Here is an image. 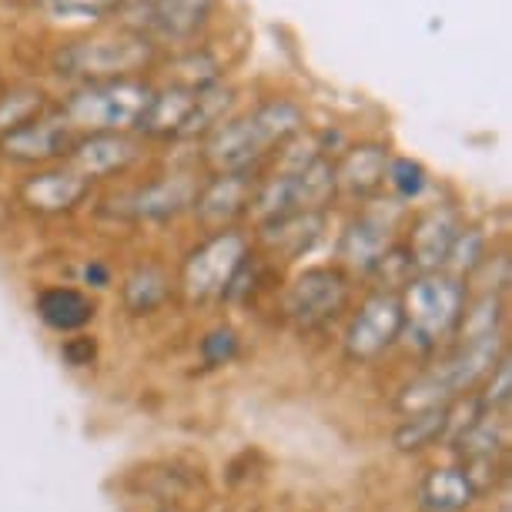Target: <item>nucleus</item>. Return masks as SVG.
I'll return each mask as SVG.
<instances>
[{
  "mask_svg": "<svg viewBox=\"0 0 512 512\" xmlns=\"http://www.w3.org/2000/svg\"><path fill=\"white\" fill-rule=\"evenodd\" d=\"M509 395H512V362H509V352H506L496 362V369L486 375V382H482V392L476 395V405H479V412L506 415Z\"/></svg>",
  "mask_w": 512,
  "mask_h": 512,
  "instance_id": "obj_26",
  "label": "nucleus"
},
{
  "mask_svg": "<svg viewBox=\"0 0 512 512\" xmlns=\"http://www.w3.org/2000/svg\"><path fill=\"white\" fill-rule=\"evenodd\" d=\"M385 181L399 191V198H419L422 188H425V168L412 158H395L389 164V175H385Z\"/></svg>",
  "mask_w": 512,
  "mask_h": 512,
  "instance_id": "obj_28",
  "label": "nucleus"
},
{
  "mask_svg": "<svg viewBox=\"0 0 512 512\" xmlns=\"http://www.w3.org/2000/svg\"><path fill=\"white\" fill-rule=\"evenodd\" d=\"M402 342V305L395 292H372L352 315L342 338L345 359L355 365L379 362Z\"/></svg>",
  "mask_w": 512,
  "mask_h": 512,
  "instance_id": "obj_7",
  "label": "nucleus"
},
{
  "mask_svg": "<svg viewBox=\"0 0 512 512\" xmlns=\"http://www.w3.org/2000/svg\"><path fill=\"white\" fill-rule=\"evenodd\" d=\"M469 302V288L449 272H422L399 292L402 305V338H409L419 352H436L442 342L456 338L462 312Z\"/></svg>",
  "mask_w": 512,
  "mask_h": 512,
  "instance_id": "obj_2",
  "label": "nucleus"
},
{
  "mask_svg": "<svg viewBox=\"0 0 512 512\" xmlns=\"http://www.w3.org/2000/svg\"><path fill=\"white\" fill-rule=\"evenodd\" d=\"M389 245H392L389 225L379 221V218H372V215H362V218L352 221L349 231H345L338 255H342L345 265H352V268H359V272L369 275V268L379 262L382 251L389 248Z\"/></svg>",
  "mask_w": 512,
  "mask_h": 512,
  "instance_id": "obj_22",
  "label": "nucleus"
},
{
  "mask_svg": "<svg viewBox=\"0 0 512 512\" xmlns=\"http://www.w3.org/2000/svg\"><path fill=\"white\" fill-rule=\"evenodd\" d=\"M385 175H389V154L379 144H359L335 164V188L369 201L385 188Z\"/></svg>",
  "mask_w": 512,
  "mask_h": 512,
  "instance_id": "obj_14",
  "label": "nucleus"
},
{
  "mask_svg": "<svg viewBox=\"0 0 512 512\" xmlns=\"http://www.w3.org/2000/svg\"><path fill=\"white\" fill-rule=\"evenodd\" d=\"M37 318L54 328V332H81V328H88L94 322V315H98V302L81 292V288H71V285H54V288H44L41 295H37Z\"/></svg>",
  "mask_w": 512,
  "mask_h": 512,
  "instance_id": "obj_16",
  "label": "nucleus"
},
{
  "mask_svg": "<svg viewBox=\"0 0 512 512\" xmlns=\"http://www.w3.org/2000/svg\"><path fill=\"white\" fill-rule=\"evenodd\" d=\"M195 104L198 91L185 88V84H171L168 91H154L138 131H144L148 138H181L191 114H195Z\"/></svg>",
  "mask_w": 512,
  "mask_h": 512,
  "instance_id": "obj_17",
  "label": "nucleus"
},
{
  "mask_svg": "<svg viewBox=\"0 0 512 512\" xmlns=\"http://www.w3.org/2000/svg\"><path fill=\"white\" fill-rule=\"evenodd\" d=\"M305 128V114L292 101L258 104L245 118L218 124L205 144V164L215 175L231 171H255V164L272 154V148H285Z\"/></svg>",
  "mask_w": 512,
  "mask_h": 512,
  "instance_id": "obj_1",
  "label": "nucleus"
},
{
  "mask_svg": "<svg viewBox=\"0 0 512 512\" xmlns=\"http://www.w3.org/2000/svg\"><path fill=\"white\" fill-rule=\"evenodd\" d=\"M17 195H21V205L37 211V215H67L91 195V181L61 164V168H44L24 178Z\"/></svg>",
  "mask_w": 512,
  "mask_h": 512,
  "instance_id": "obj_10",
  "label": "nucleus"
},
{
  "mask_svg": "<svg viewBox=\"0 0 512 512\" xmlns=\"http://www.w3.org/2000/svg\"><path fill=\"white\" fill-rule=\"evenodd\" d=\"M148 4H151V0H148Z\"/></svg>",
  "mask_w": 512,
  "mask_h": 512,
  "instance_id": "obj_32",
  "label": "nucleus"
},
{
  "mask_svg": "<svg viewBox=\"0 0 512 512\" xmlns=\"http://www.w3.org/2000/svg\"><path fill=\"white\" fill-rule=\"evenodd\" d=\"M415 496L422 512H466L479 499V492L462 466H436L419 479Z\"/></svg>",
  "mask_w": 512,
  "mask_h": 512,
  "instance_id": "obj_15",
  "label": "nucleus"
},
{
  "mask_svg": "<svg viewBox=\"0 0 512 512\" xmlns=\"http://www.w3.org/2000/svg\"><path fill=\"white\" fill-rule=\"evenodd\" d=\"M134 161H138V144H134L131 134H84L67 151V168H74L91 185L98 178L131 168Z\"/></svg>",
  "mask_w": 512,
  "mask_h": 512,
  "instance_id": "obj_11",
  "label": "nucleus"
},
{
  "mask_svg": "<svg viewBox=\"0 0 512 512\" xmlns=\"http://www.w3.org/2000/svg\"><path fill=\"white\" fill-rule=\"evenodd\" d=\"M84 278H88L94 288H104L111 275H108V268H104V265H88V268H84Z\"/></svg>",
  "mask_w": 512,
  "mask_h": 512,
  "instance_id": "obj_31",
  "label": "nucleus"
},
{
  "mask_svg": "<svg viewBox=\"0 0 512 512\" xmlns=\"http://www.w3.org/2000/svg\"><path fill=\"white\" fill-rule=\"evenodd\" d=\"M215 0H151L148 27L164 41H191L208 24Z\"/></svg>",
  "mask_w": 512,
  "mask_h": 512,
  "instance_id": "obj_18",
  "label": "nucleus"
},
{
  "mask_svg": "<svg viewBox=\"0 0 512 512\" xmlns=\"http://www.w3.org/2000/svg\"><path fill=\"white\" fill-rule=\"evenodd\" d=\"M452 405H439V409H425V412H412L395 425L392 432V446L402 456H419V452H429L432 446H439L442 439L452 432Z\"/></svg>",
  "mask_w": 512,
  "mask_h": 512,
  "instance_id": "obj_20",
  "label": "nucleus"
},
{
  "mask_svg": "<svg viewBox=\"0 0 512 512\" xmlns=\"http://www.w3.org/2000/svg\"><path fill=\"white\" fill-rule=\"evenodd\" d=\"M61 359L71 365V369H88L98 359V342H94V335H84L77 332L74 338H67L61 345Z\"/></svg>",
  "mask_w": 512,
  "mask_h": 512,
  "instance_id": "obj_29",
  "label": "nucleus"
},
{
  "mask_svg": "<svg viewBox=\"0 0 512 512\" xmlns=\"http://www.w3.org/2000/svg\"><path fill=\"white\" fill-rule=\"evenodd\" d=\"M51 4L57 7V11H74V14H91L98 17L104 11H111V7H118L121 0H51Z\"/></svg>",
  "mask_w": 512,
  "mask_h": 512,
  "instance_id": "obj_30",
  "label": "nucleus"
},
{
  "mask_svg": "<svg viewBox=\"0 0 512 512\" xmlns=\"http://www.w3.org/2000/svg\"><path fill=\"white\" fill-rule=\"evenodd\" d=\"M452 442H456L452 449L459 456V466H492V462H502L509 449L506 415L476 412Z\"/></svg>",
  "mask_w": 512,
  "mask_h": 512,
  "instance_id": "obj_13",
  "label": "nucleus"
},
{
  "mask_svg": "<svg viewBox=\"0 0 512 512\" xmlns=\"http://www.w3.org/2000/svg\"><path fill=\"white\" fill-rule=\"evenodd\" d=\"M154 91L138 77H114V81H91L64 101V121L84 134H128L148 111Z\"/></svg>",
  "mask_w": 512,
  "mask_h": 512,
  "instance_id": "obj_3",
  "label": "nucleus"
},
{
  "mask_svg": "<svg viewBox=\"0 0 512 512\" xmlns=\"http://www.w3.org/2000/svg\"><path fill=\"white\" fill-rule=\"evenodd\" d=\"M502 322H506V305L496 292H482L479 298H469L466 312H462L459 342H482V338H499Z\"/></svg>",
  "mask_w": 512,
  "mask_h": 512,
  "instance_id": "obj_24",
  "label": "nucleus"
},
{
  "mask_svg": "<svg viewBox=\"0 0 512 512\" xmlns=\"http://www.w3.org/2000/svg\"><path fill=\"white\" fill-rule=\"evenodd\" d=\"M198 355H201V362H205V369H221V365H228L238 355V332L228 325L211 328V332L201 338Z\"/></svg>",
  "mask_w": 512,
  "mask_h": 512,
  "instance_id": "obj_27",
  "label": "nucleus"
},
{
  "mask_svg": "<svg viewBox=\"0 0 512 512\" xmlns=\"http://www.w3.org/2000/svg\"><path fill=\"white\" fill-rule=\"evenodd\" d=\"M258 175L255 171H231V175H215L208 185H201L195 198V215L208 231H225L231 228L241 215L251 211L258 191Z\"/></svg>",
  "mask_w": 512,
  "mask_h": 512,
  "instance_id": "obj_9",
  "label": "nucleus"
},
{
  "mask_svg": "<svg viewBox=\"0 0 512 512\" xmlns=\"http://www.w3.org/2000/svg\"><path fill=\"white\" fill-rule=\"evenodd\" d=\"M459 231L462 228H459L456 211H449V208H432V211H425V215H419L409 241H405L415 258V265H419V275L442 272V268H446L449 248Z\"/></svg>",
  "mask_w": 512,
  "mask_h": 512,
  "instance_id": "obj_12",
  "label": "nucleus"
},
{
  "mask_svg": "<svg viewBox=\"0 0 512 512\" xmlns=\"http://www.w3.org/2000/svg\"><path fill=\"white\" fill-rule=\"evenodd\" d=\"M154 44L144 34H114L98 41L71 44L57 54L61 74L88 77L91 81H114V77H134L151 61Z\"/></svg>",
  "mask_w": 512,
  "mask_h": 512,
  "instance_id": "obj_6",
  "label": "nucleus"
},
{
  "mask_svg": "<svg viewBox=\"0 0 512 512\" xmlns=\"http://www.w3.org/2000/svg\"><path fill=\"white\" fill-rule=\"evenodd\" d=\"M41 111H44V94L37 88H14L11 94H4V98H0V138H4L7 131L34 121Z\"/></svg>",
  "mask_w": 512,
  "mask_h": 512,
  "instance_id": "obj_25",
  "label": "nucleus"
},
{
  "mask_svg": "<svg viewBox=\"0 0 512 512\" xmlns=\"http://www.w3.org/2000/svg\"><path fill=\"white\" fill-rule=\"evenodd\" d=\"M352 302V278L338 265L305 268L282 295V315L298 332H318Z\"/></svg>",
  "mask_w": 512,
  "mask_h": 512,
  "instance_id": "obj_5",
  "label": "nucleus"
},
{
  "mask_svg": "<svg viewBox=\"0 0 512 512\" xmlns=\"http://www.w3.org/2000/svg\"><path fill=\"white\" fill-rule=\"evenodd\" d=\"M198 191H201V185L191 175L161 178L134 198V218H151V221L171 218V215H178L181 208L195 205Z\"/></svg>",
  "mask_w": 512,
  "mask_h": 512,
  "instance_id": "obj_21",
  "label": "nucleus"
},
{
  "mask_svg": "<svg viewBox=\"0 0 512 512\" xmlns=\"http://www.w3.org/2000/svg\"><path fill=\"white\" fill-rule=\"evenodd\" d=\"M74 141L77 131L64 121V114H37L34 121L0 138V154L14 164H51L57 158H67Z\"/></svg>",
  "mask_w": 512,
  "mask_h": 512,
  "instance_id": "obj_8",
  "label": "nucleus"
},
{
  "mask_svg": "<svg viewBox=\"0 0 512 512\" xmlns=\"http://www.w3.org/2000/svg\"><path fill=\"white\" fill-rule=\"evenodd\" d=\"M248 238L235 228L225 231H211L201 245L191 251L181 265V298L188 305H211V302H225L231 282L241 272V265L248 262Z\"/></svg>",
  "mask_w": 512,
  "mask_h": 512,
  "instance_id": "obj_4",
  "label": "nucleus"
},
{
  "mask_svg": "<svg viewBox=\"0 0 512 512\" xmlns=\"http://www.w3.org/2000/svg\"><path fill=\"white\" fill-rule=\"evenodd\" d=\"M322 225H325L322 211H295V215H285L262 225V241L272 255H282L285 262H292V258H298L302 251L315 245L318 235H322Z\"/></svg>",
  "mask_w": 512,
  "mask_h": 512,
  "instance_id": "obj_19",
  "label": "nucleus"
},
{
  "mask_svg": "<svg viewBox=\"0 0 512 512\" xmlns=\"http://www.w3.org/2000/svg\"><path fill=\"white\" fill-rule=\"evenodd\" d=\"M171 292H175V285H171V275L164 272L161 265H138L124 278L121 298H124V308H128L134 318H144V315L158 312L171 298Z\"/></svg>",
  "mask_w": 512,
  "mask_h": 512,
  "instance_id": "obj_23",
  "label": "nucleus"
}]
</instances>
